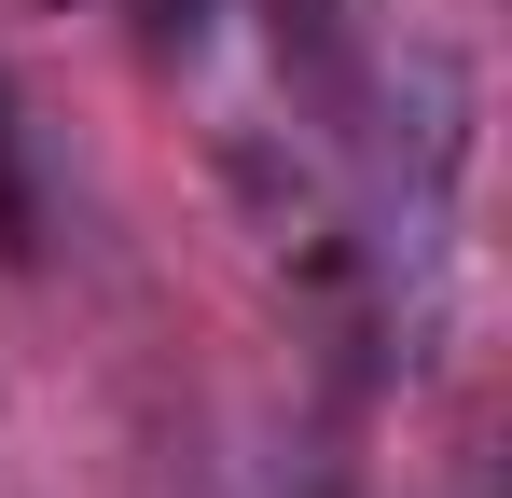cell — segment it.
Here are the masks:
<instances>
[{
	"mask_svg": "<svg viewBox=\"0 0 512 498\" xmlns=\"http://www.w3.org/2000/svg\"><path fill=\"white\" fill-rule=\"evenodd\" d=\"M208 28V0H153V42H194Z\"/></svg>",
	"mask_w": 512,
	"mask_h": 498,
	"instance_id": "obj_2",
	"label": "cell"
},
{
	"mask_svg": "<svg viewBox=\"0 0 512 498\" xmlns=\"http://www.w3.org/2000/svg\"><path fill=\"white\" fill-rule=\"evenodd\" d=\"M56 222H42V166H28V97L0 70V263H42Z\"/></svg>",
	"mask_w": 512,
	"mask_h": 498,
	"instance_id": "obj_1",
	"label": "cell"
}]
</instances>
